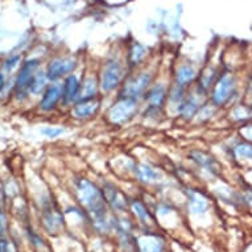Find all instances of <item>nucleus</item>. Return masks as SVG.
Wrapping results in <instances>:
<instances>
[{"label":"nucleus","mask_w":252,"mask_h":252,"mask_svg":"<svg viewBox=\"0 0 252 252\" xmlns=\"http://www.w3.org/2000/svg\"><path fill=\"white\" fill-rule=\"evenodd\" d=\"M102 95L98 71H86L81 77V99H94Z\"/></svg>","instance_id":"nucleus-17"},{"label":"nucleus","mask_w":252,"mask_h":252,"mask_svg":"<svg viewBox=\"0 0 252 252\" xmlns=\"http://www.w3.org/2000/svg\"><path fill=\"white\" fill-rule=\"evenodd\" d=\"M141 104V100L115 96V100L108 106L104 118L111 126L124 127L131 123L137 115H140L143 110Z\"/></svg>","instance_id":"nucleus-5"},{"label":"nucleus","mask_w":252,"mask_h":252,"mask_svg":"<svg viewBox=\"0 0 252 252\" xmlns=\"http://www.w3.org/2000/svg\"><path fill=\"white\" fill-rule=\"evenodd\" d=\"M133 174L137 181L143 185H155L162 181L164 174L160 168L151 162H139L133 165Z\"/></svg>","instance_id":"nucleus-14"},{"label":"nucleus","mask_w":252,"mask_h":252,"mask_svg":"<svg viewBox=\"0 0 252 252\" xmlns=\"http://www.w3.org/2000/svg\"><path fill=\"white\" fill-rule=\"evenodd\" d=\"M79 61L75 56H57L46 65L45 73L50 82H61L67 75L77 73Z\"/></svg>","instance_id":"nucleus-6"},{"label":"nucleus","mask_w":252,"mask_h":252,"mask_svg":"<svg viewBox=\"0 0 252 252\" xmlns=\"http://www.w3.org/2000/svg\"><path fill=\"white\" fill-rule=\"evenodd\" d=\"M207 100H209V96L202 91H199L197 87L193 86L188 91V95L182 103L177 118L184 120L185 123H191L194 120L195 115L198 114L199 108L202 107Z\"/></svg>","instance_id":"nucleus-9"},{"label":"nucleus","mask_w":252,"mask_h":252,"mask_svg":"<svg viewBox=\"0 0 252 252\" xmlns=\"http://www.w3.org/2000/svg\"><path fill=\"white\" fill-rule=\"evenodd\" d=\"M232 160L239 164H252V143L240 137L230 147Z\"/></svg>","instance_id":"nucleus-21"},{"label":"nucleus","mask_w":252,"mask_h":252,"mask_svg":"<svg viewBox=\"0 0 252 252\" xmlns=\"http://www.w3.org/2000/svg\"><path fill=\"white\" fill-rule=\"evenodd\" d=\"M186 198H188V206H189V210L195 215L205 214L209 207H210V203H209V199L202 191L197 190V189H191L189 188L186 190Z\"/></svg>","instance_id":"nucleus-20"},{"label":"nucleus","mask_w":252,"mask_h":252,"mask_svg":"<svg viewBox=\"0 0 252 252\" xmlns=\"http://www.w3.org/2000/svg\"><path fill=\"white\" fill-rule=\"evenodd\" d=\"M199 70L191 62H181L178 63L172 75V82L178 85V86L185 87V89H191L194 86L198 78Z\"/></svg>","instance_id":"nucleus-13"},{"label":"nucleus","mask_w":252,"mask_h":252,"mask_svg":"<svg viewBox=\"0 0 252 252\" xmlns=\"http://www.w3.org/2000/svg\"><path fill=\"white\" fill-rule=\"evenodd\" d=\"M3 201H4V194H3V189L0 188V210H1V205H3Z\"/></svg>","instance_id":"nucleus-32"},{"label":"nucleus","mask_w":252,"mask_h":252,"mask_svg":"<svg viewBox=\"0 0 252 252\" xmlns=\"http://www.w3.org/2000/svg\"><path fill=\"white\" fill-rule=\"evenodd\" d=\"M102 110V96L94 99H79L70 107V116L73 120L85 123L93 120Z\"/></svg>","instance_id":"nucleus-11"},{"label":"nucleus","mask_w":252,"mask_h":252,"mask_svg":"<svg viewBox=\"0 0 252 252\" xmlns=\"http://www.w3.org/2000/svg\"><path fill=\"white\" fill-rule=\"evenodd\" d=\"M189 89L181 87L176 83L170 82L169 93H168V100H166V111H169L173 116H178V112L181 110V106L188 95Z\"/></svg>","instance_id":"nucleus-18"},{"label":"nucleus","mask_w":252,"mask_h":252,"mask_svg":"<svg viewBox=\"0 0 252 252\" xmlns=\"http://www.w3.org/2000/svg\"><path fill=\"white\" fill-rule=\"evenodd\" d=\"M126 62L129 71L144 66V62L148 57V49L140 42H133L132 45L127 49V53L124 54Z\"/></svg>","instance_id":"nucleus-19"},{"label":"nucleus","mask_w":252,"mask_h":252,"mask_svg":"<svg viewBox=\"0 0 252 252\" xmlns=\"http://www.w3.org/2000/svg\"><path fill=\"white\" fill-rule=\"evenodd\" d=\"M20 54H13V56H11V57H8L5 60L4 63H3V69H4V71H7V73H12L16 67L20 66Z\"/></svg>","instance_id":"nucleus-26"},{"label":"nucleus","mask_w":252,"mask_h":252,"mask_svg":"<svg viewBox=\"0 0 252 252\" xmlns=\"http://www.w3.org/2000/svg\"><path fill=\"white\" fill-rule=\"evenodd\" d=\"M248 91H250V94H252V77H251V81L248 83Z\"/></svg>","instance_id":"nucleus-33"},{"label":"nucleus","mask_w":252,"mask_h":252,"mask_svg":"<svg viewBox=\"0 0 252 252\" xmlns=\"http://www.w3.org/2000/svg\"><path fill=\"white\" fill-rule=\"evenodd\" d=\"M63 132H65V129L62 127H45V128L41 129L42 135L49 137V139H56V137L61 136Z\"/></svg>","instance_id":"nucleus-27"},{"label":"nucleus","mask_w":252,"mask_h":252,"mask_svg":"<svg viewBox=\"0 0 252 252\" xmlns=\"http://www.w3.org/2000/svg\"><path fill=\"white\" fill-rule=\"evenodd\" d=\"M49 83L50 81L48 79V77H46L45 71L38 70L37 74L34 75L32 83H31V87H29V94H32V95H41Z\"/></svg>","instance_id":"nucleus-24"},{"label":"nucleus","mask_w":252,"mask_h":252,"mask_svg":"<svg viewBox=\"0 0 252 252\" xmlns=\"http://www.w3.org/2000/svg\"><path fill=\"white\" fill-rule=\"evenodd\" d=\"M128 73L129 69L124 56L112 53L107 58H104V61L100 63L98 69L102 95H110L112 93H118Z\"/></svg>","instance_id":"nucleus-2"},{"label":"nucleus","mask_w":252,"mask_h":252,"mask_svg":"<svg viewBox=\"0 0 252 252\" xmlns=\"http://www.w3.org/2000/svg\"><path fill=\"white\" fill-rule=\"evenodd\" d=\"M74 191L81 205L93 215L94 224L99 231H108L115 224V220L108 218L107 203L99 185L90 178L78 177L74 180Z\"/></svg>","instance_id":"nucleus-1"},{"label":"nucleus","mask_w":252,"mask_h":252,"mask_svg":"<svg viewBox=\"0 0 252 252\" xmlns=\"http://www.w3.org/2000/svg\"><path fill=\"white\" fill-rule=\"evenodd\" d=\"M131 209H132L135 215L140 219L143 223H148V222L152 220V215H151L147 206L141 202L140 199H133V201H131Z\"/></svg>","instance_id":"nucleus-25"},{"label":"nucleus","mask_w":252,"mask_h":252,"mask_svg":"<svg viewBox=\"0 0 252 252\" xmlns=\"http://www.w3.org/2000/svg\"><path fill=\"white\" fill-rule=\"evenodd\" d=\"M239 133L242 139L247 141H251L252 143V120L251 122H248V123H244L240 126L239 128Z\"/></svg>","instance_id":"nucleus-28"},{"label":"nucleus","mask_w":252,"mask_h":252,"mask_svg":"<svg viewBox=\"0 0 252 252\" xmlns=\"http://www.w3.org/2000/svg\"><path fill=\"white\" fill-rule=\"evenodd\" d=\"M100 188L103 190L104 199H106V203H107L108 207H111L112 210L118 211V213H123L127 209L128 199L118 186L114 185L112 182L106 181Z\"/></svg>","instance_id":"nucleus-15"},{"label":"nucleus","mask_w":252,"mask_h":252,"mask_svg":"<svg viewBox=\"0 0 252 252\" xmlns=\"http://www.w3.org/2000/svg\"><path fill=\"white\" fill-rule=\"evenodd\" d=\"M7 232V218L3 211L0 210V238H4Z\"/></svg>","instance_id":"nucleus-29"},{"label":"nucleus","mask_w":252,"mask_h":252,"mask_svg":"<svg viewBox=\"0 0 252 252\" xmlns=\"http://www.w3.org/2000/svg\"><path fill=\"white\" fill-rule=\"evenodd\" d=\"M95 1H99V0H95Z\"/></svg>","instance_id":"nucleus-34"},{"label":"nucleus","mask_w":252,"mask_h":252,"mask_svg":"<svg viewBox=\"0 0 252 252\" xmlns=\"http://www.w3.org/2000/svg\"><path fill=\"white\" fill-rule=\"evenodd\" d=\"M239 91V81L234 71L222 70L209 93V100L217 108L230 107L234 104Z\"/></svg>","instance_id":"nucleus-3"},{"label":"nucleus","mask_w":252,"mask_h":252,"mask_svg":"<svg viewBox=\"0 0 252 252\" xmlns=\"http://www.w3.org/2000/svg\"><path fill=\"white\" fill-rule=\"evenodd\" d=\"M230 119L236 124H244L252 120V104L234 103L230 106Z\"/></svg>","instance_id":"nucleus-22"},{"label":"nucleus","mask_w":252,"mask_h":252,"mask_svg":"<svg viewBox=\"0 0 252 252\" xmlns=\"http://www.w3.org/2000/svg\"><path fill=\"white\" fill-rule=\"evenodd\" d=\"M169 83L161 79H155L153 83L149 86V89L143 96L141 103L144 107L158 108L166 111V100H168V93H169Z\"/></svg>","instance_id":"nucleus-10"},{"label":"nucleus","mask_w":252,"mask_h":252,"mask_svg":"<svg viewBox=\"0 0 252 252\" xmlns=\"http://www.w3.org/2000/svg\"><path fill=\"white\" fill-rule=\"evenodd\" d=\"M62 104V83L50 82L40 98V110L44 112H52Z\"/></svg>","instance_id":"nucleus-16"},{"label":"nucleus","mask_w":252,"mask_h":252,"mask_svg":"<svg viewBox=\"0 0 252 252\" xmlns=\"http://www.w3.org/2000/svg\"><path fill=\"white\" fill-rule=\"evenodd\" d=\"M0 252H15L12 244L4 238H0Z\"/></svg>","instance_id":"nucleus-30"},{"label":"nucleus","mask_w":252,"mask_h":252,"mask_svg":"<svg viewBox=\"0 0 252 252\" xmlns=\"http://www.w3.org/2000/svg\"><path fill=\"white\" fill-rule=\"evenodd\" d=\"M62 83V106L70 108L81 99V77L77 73L67 75Z\"/></svg>","instance_id":"nucleus-12"},{"label":"nucleus","mask_w":252,"mask_h":252,"mask_svg":"<svg viewBox=\"0 0 252 252\" xmlns=\"http://www.w3.org/2000/svg\"><path fill=\"white\" fill-rule=\"evenodd\" d=\"M41 66V61L38 58H29L21 63L20 70L17 73L16 81H15V91L19 99H23L29 95V87L33 81L34 75L37 74Z\"/></svg>","instance_id":"nucleus-8"},{"label":"nucleus","mask_w":252,"mask_h":252,"mask_svg":"<svg viewBox=\"0 0 252 252\" xmlns=\"http://www.w3.org/2000/svg\"><path fill=\"white\" fill-rule=\"evenodd\" d=\"M5 87V75L3 73H0V93L3 91Z\"/></svg>","instance_id":"nucleus-31"},{"label":"nucleus","mask_w":252,"mask_h":252,"mask_svg":"<svg viewBox=\"0 0 252 252\" xmlns=\"http://www.w3.org/2000/svg\"><path fill=\"white\" fill-rule=\"evenodd\" d=\"M189 160L194 164L195 169L199 170V176L205 180H218L220 176V164L211 153L202 149H191Z\"/></svg>","instance_id":"nucleus-7"},{"label":"nucleus","mask_w":252,"mask_h":252,"mask_svg":"<svg viewBox=\"0 0 252 252\" xmlns=\"http://www.w3.org/2000/svg\"><path fill=\"white\" fill-rule=\"evenodd\" d=\"M155 79H156L155 71L151 67L141 66L139 69L131 70L116 93V96L143 100V96L145 95V93Z\"/></svg>","instance_id":"nucleus-4"},{"label":"nucleus","mask_w":252,"mask_h":252,"mask_svg":"<svg viewBox=\"0 0 252 252\" xmlns=\"http://www.w3.org/2000/svg\"><path fill=\"white\" fill-rule=\"evenodd\" d=\"M141 252H162L164 243L157 235H148L139 242Z\"/></svg>","instance_id":"nucleus-23"}]
</instances>
